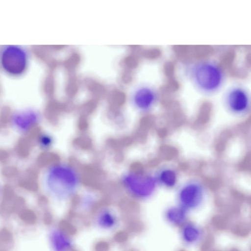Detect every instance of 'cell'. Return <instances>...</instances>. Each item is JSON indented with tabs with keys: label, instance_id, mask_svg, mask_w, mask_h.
Here are the masks:
<instances>
[{
	"label": "cell",
	"instance_id": "obj_1",
	"mask_svg": "<svg viewBox=\"0 0 251 251\" xmlns=\"http://www.w3.org/2000/svg\"><path fill=\"white\" fill-rule=\"evenodd\" d=\"M43 185L48 193L58 199L68 198L79 188L80 178L78 172L73 166L56 163L46 170L43 178Z\"/></svg>",
	"mask_w": 251,
	"mask_h": 251
},
{
	"label": "cell",
	"instance_id": "obj_2",
	"mask_svg": "<svg viewBox=\"0 0 251 251\" xmlns=\"http://www.w3.org/2000/svg\"><path fill=\"white\" fill-rule=\"evenodd\" d=\"M190 74L196 88L206 94L215 93L224 82L223 70L218 64L211 61L196 63L190 69Z\"/></svg>",
	"mask_w": 251,
	"mask_h": 251
},
{
	"label": "cell",
	"instance_id": "obj_3",
	"mask_svg": "<svg viewBox=\"0 0 251 251\" xmlns=\"http://www.w3.org/2000/svg\"><path fill=\"white\" fill-rule=\"evenodd\" d=\"M28 63V54L22 47L6 45L0 50V67L8 75L14 77L23 75Z\"/></svg>",
	"mask_w": 251,
	"mask_h": 251
},
{
	"label": "cell",
	"instance_id": "obj_4",
	"mask_svg": "<svg viewBox=\"0 0 251 251\" xmlns=\"http://www.w3.org/2000/svg\"><path fill=\"white\" fill-rule=\"evenodd\" d=\"M122 182L128 192L140 198L151 195L157 185L154 176L139 170L127 172L123 176Z\"/></svg>",
	"mask_w": 251,
	"mask_h": 251
},
{
	"label": "cell",
	"instance_id": "obj_5",
	"mask_svg": "<svg viewBox=\"0 0 251 251\" xmlns=\"http://www.w3.org/2000/svg\"><path fill=\"white\" fill-rule=\"evenodd\" d=\"M224 101L227 110L234 115L243 116L250 110V95L242 87L235 86L229 89L225 95Z\"/></svg>",
	"mask_w": 251,
	"mask_h": 251
},
{
	"label": "cell",
	"instance_id": "obj_6",
	"mask_svg": "<svg viewBox=\"0 0 251 251\" xmlns=\"http://www.w3.org/2000/svg\"><path fill=\"white\" fill-rule=\"evenodd\" d=\"M203 185L199 181L192 180L185 183L178 194L180 203L185 207L193 208L202 201L204 194Z\"/></svg>",
	"mask_w": 251,
	"mask_h": 251
},
{
	"label": "cell",
	"instance_id": "obj_7",
	"mask_svg": "<svg viewBox=\"0 0 251 251\" xmlns=\"http://www.w3.org/2000/svg\"><path fill=\"white\" fill-rule=\"evenodd\" d=\"M40 119L41 116L38 112L32 109H25L14 113L10 121L14 128L25 133L37 125Z\"/></svg>",
	"mask_w": 251,
	"mask_h": 251
},
{
	"label": "cell",
	"instance_id": "obj_8",
	"mask_svg": "<svg viewBox=\"0 0 251 251\" xmlns=\"http://www.w3.org/2000/svg\"><path fill=\"white\" fill-rule=\"evenodd\" d=\"M157 100V93L152 87L144 85L137 88L133 92L132 101L134 106L142 111L151 109Z\"/></svg>",
	"mask_w": 251,
	"mask_h": 251
},
{
	"label": "cell",
	"instance_id": "obj_9",
	"mask_svg": "<svg viewBox=\"0 0 251 251\" xmlns=\"http://www.w3.org/2000/svg\"><path fill=\"white\" fill-rule=\"evenodd\" d=\"M157 184L168 188L174 187L177 181V175L173 169L165 168L159 171L154 175Z\"/></svg>",
	"mask_w": 251,
	"mask_h": 251
},
{
	"label": "cell",
	"instance_id": "obj_10",
	"mask_svg": "<svg viewBox=\"0 0 251 251\" xmlns=\"http://www.w3.org/2000/svg\"><path fill=\"white\" fill-rule=\"evenodd\" d=\"M39 143L41 148L44 149H48L52 146L53 139L50 135L42 134L39 137Z\"/></svg>",
	"mask_w": 251,
	"mask_h": 251
}]
</instances>
